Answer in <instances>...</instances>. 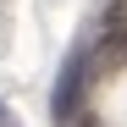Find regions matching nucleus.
<instances>
[{"mask_svg": "<svg viewBox=\"0 0 127 127\" xmlns=\"http://www.w3.org/2000/svg\"><path fill=\"white\" fill-rule=\"evenodd\" d=\"M94 72H99L94 66V50H72L66 55V66H61V77H55V99H50V116L55 122H72L83 111V94H89V77Z\"/></svg>", "mask_w": 127, "mask_h": 127, "instance_id": "1", "label": "nucleus"}, {"mask_svg": "<svg viewBox=\"0 0 127 127\" xmlns=\"http://www.w3.org/2000/svg\"><path fill=\"white\" fill-rule=\"evenodd\" d=\"M0 127H17V116H11V111H6V105H0Z\"/></svg>", "mask_w": 127, "mask_h": 127, "instance_id": "2", "label": "nucleus"}]
</instances>
